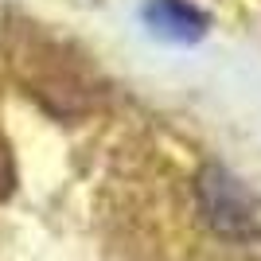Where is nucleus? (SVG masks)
I'll use <instances>...</instances> for the list:
<instances>
[{"label":"nucleus","instance_id":"1","mask_svg":"<svg viewBox=\"0 0 261 261\" xmlns=\"http://www.w3.org/2000/svg\"><path fill=\"white\" fill-rule=\"evenodd\" d=\"M199 203H203V215L211 218V226L222 238H234V242L257 238L261 215L253 207L250 191L242 187V179L230 175L226 168H207L199 175Z\"/></svg>","mask_w":261,"mask_h":261},{"label":"nucleus","instance_id":"2","mask_svg":"<svg viewBox=\"0 0 261 261\" xmlns=\"http://www.w3.org/2000/svg\"><path fill=\"white\" fill-rule=\"evenodd\" d=\"M144 20L152 23V32L168 35L175 43H195L207 32V16L187 4V0H148L144 4Z\"/></svg>","mask_w":261,"mask_h":261}]
</instances>
